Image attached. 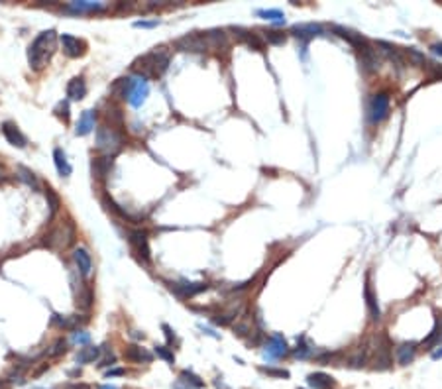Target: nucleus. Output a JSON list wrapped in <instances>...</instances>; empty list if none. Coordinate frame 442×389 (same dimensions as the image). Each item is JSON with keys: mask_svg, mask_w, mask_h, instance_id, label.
I'll return each mask as SVG.
<instances>
[{"mask_svg": "<svg viewBox=\"0 0 442 389\" xmlns=\"http://www.w3.org/2000/svg\"><path fill=\"white\" fill-rule=\"evenodd\" d=\"M55 40H57V36H55L53 30L42 31V34L34 40V44L29 45V49H28V61L31 69H42V67H45V63L51 59V55H53V51H55Z\"/></svg>", "mask_w": 442, "mask_h": 389, "instance_id": "obj_1", "label": "nucleus"}, {"mask_svg": "<svg viewBox=\"0 0 442 389\" xmlns=\"http://www.w3.org/2000/svg\"><path fill=\"white\" fill-rule=\"evenodd\" d=\"M167 65H169V53L163 51V47L136 61V69L140 71V77H144V79L146 77H160L167 69Z\"/></svg>", "mask_w": 442, "mask_h": 389, "instance_id": "obj_2", "label": "nucleus"}, {"mask_svg": "<svg viewBox=\"0 0 442 389\" xmlns=\"http://www.w3.org/2000/svg\"><path fill=\"white\" fill-rule=\"evenodd\" d=\"M122 146V136L118 134L114 128H108V126H101L97 130V148L101 151H104L106 155H112L116 153Z\"/></svg>", "mask_w": 442, "mask_h": 389, "instance_id": "obj_3", "label": "nucleus"}, {"mask_svg": "<svg viewBox=\"0 0 442 389\" xmlns=\"http://www.w3.org/2000/svg\"><path fill=\"white\" fill-rule=\"evenodd\" d=\"M147 92H149L147 81L144 79V77L138 75V77L128 79V83H126V92H124V99H128V103H130L134 108H138V106L144 105Z\"/></svg>", "mask_w": 442, "mask_h": 389, "instance_id": "obj_4", "label": "nucleus"}, {"mask_svg": "<svg viewBox=\"0 0 442 389\" xmlns=\"http://www.w3.org/2000/svg\"><path fill=\"white\" fill-rule=\"evenodd\" d=\"M389 114V96L385 92H377L371 96L368 106V116L371 124H380Z\"/></svg>", "mask_w": 442, "mask_h": 389, "instance_id": "obj_5", "label": "nucleus"}, {"mask_svg": "<svg viewBox=\"0 0 442 389\" xmlns=\"http://www.w3.org/2000/svg\"><path fill=\"white\" fill-rule=\"evenodd\" d=\"M287 352H289L287 342H285V338H283L281 334H277V332L271 334L264 346V358L265 360H279V358H283Z\"/></svg>", "mask_w": 442, "mask_h": 389, "instance_id": "obj_6", "label": "nucleus"}, {"mask_svg": "<svg viewBox=\"0 0 442 389\" xmlns=\"http://www.w3.org/2000/svg\"><path fill=\"white\" fill-rule=\"evenodd\" d=\"M75 236V230H73V224H69V222H65L63 226H59L55 228L49 236H47V246L49 248H53V250H59V248H65Z\"/></svg>", "mask_w": 442, "mask_h": 389, "instance_id": "obj_7", "label": "nucleus"}, {"mask_svg": "<svg viewBox=\"0 0 442 389\" xmlns=\"http://www.w3.org/2000/svg\"><path fill=\"white\" fill-rule=\"evenodd\" d=\"M175 47L181 51H206L208 44H206L205 36L199 34H187L183 38H179L175 42Z\"/></svg>", "mask_w": 442, "mask_h": 389, "instance_id": "obj_8", "label": "nucleus"}, {"mask_svg": "<svg viewBox=\"0 0 442 389\" xmlns=\"http://www.w3.org/2000/svg\"><path fill=\"white\" fill-rule=\"evenodd\" d=\"M358 59H360V67H362L366 73H373V71L380 69V57H377V51L373 49L371 44L364 45V47L358 51Z\"/></svg>", "mask_w": 442, "mask_h": 389, "instance_id": "obj_9", "label": "nucleus"}, {"mask_svg": "<svg viewBox=\"0 0 442 389\" xmlns=\"http://www.w3.org/2000/svg\"><path fill=\"white\" fill-rule=\"evenodd\" d=\"M130 244L134 246L136 254L140 255L144 262H149V246H147V234L144 230H134L130 234Z\"/></svg>", "mask_w": 442, "mask_h": 389, "instance_id": "obj_10", "label": "nucleus"}, {"mask_svg": "<svg viewBox=\"0 0 442 389\" xmlns=\"http://www.w3.org/2000/svg\"><path fill=\"white\" fill-rule=\"evenodd\" d=\"M61 45H63V51L69 55V57H79L85 53V42H81L79 38H73L69 34H63L61 36Z\"/></svg>", "mask_w": 442, "mask_h": 389, "instance_id": "obj_11", "label": "nucleus"}, {"mask_svg": "<svg viewBox=\"0 0 442 389\" xmlns=\"http://www.w3.org/2000/svg\"><path fill=\"white\" fill-rule=\"evenodd\" d=\"M324 31V28L321 24H295L293 28H291V34H293L295 38H299V40H310V38H314V36H321Z\"/></svg>", "mask_w": 442, "mask_h": 389, "instance_id": "obj_12", "label": "nucleus"}, {"mask_svg": "<svg viewBox=\"0 0 442 389\" xmlns=\"http://www.w3.org/2000/svg\"><path fill=\"white\" fill-rule=\"evenodd\" d=\"M2 134L8 140V144H12L16 148H24L26 146V136L18 130V126L12 122H4L2 124Z\"/></svg>", "mask_w": 442, "mask_h": 389, "instance_id": "obj_13", "label": "nucleus"}, {"mask_svg": "<svg viewBox=\"0 0 442 389\" xmlns=\"http://www.w3.org/2000/svg\"><path fill=\"white\" fill-rule=\"evenodd\" d=\"M307 383L310 389H332L334 387V377L324 372H314L307 377Z\"/></svg>", "mask_w": 442, "mask_h": 389, "instance_id": "obj_14", "label": "nucleus"}, {"mask_svg": "<svg viewBox=\"0 0 442 389\" xmlns=\"http://www.w3.org/2000/svg\"><path fill=\"white\" fill-rule=\"evenodd\" d=\"M85 94H87V85L81 77H75L67 83V96L71 101H81V99H85Z\"/></svg>", "mask_w": 442, "mask_h": 389, "instance_id": "obj_15", "label": "nucleus"}, {"mask_svg": "<svg viewBox=\"0 0 442 389\" xmlns=\"http://www.w3.org/2000/svg\"><path fill=\"white\" fill-rule=\"evenodd\" d=\"M364 297H366V305H368V311L371 320H380L382 316V311H380V305H377V297L373 295V289L369 281H366V289H364Z\"/></svg>", "mask_w": 442, "mask_h": 389, "instance_id": "obj_16", "label": "nucleus"}, {"mask_svg": "<svg viewBox=\"0 0 442 389\" xmlns=\"http://www.w3.org/2000/svg\"><path fill=\"white\" fill-rule=\"evenodd\" d=\"M73 260L83 275H88V273H90V270H92V260H90V255H88V252L85 248H77L73 254Z\"/></svg>", "mask_w": 442, "mask_h": 389, "instance_id": "obj_17", "label": "nucleus"}, {"mask_svg": "<svg viewBox=\"0 0 442 389\" xmlns=\"http://www.w3.org/2000/svg\"><path fill=\"white\" fill-rule=\"evenodd\" d=\"M236 36H238V40H242V42H246V44L254 47V49H258V51H262L264 49V42H262V38L258 36V34H251V31L244 30V28H234Z\"/></svg>", "mask_w": 442, "mask_h": 389, "instance_id": "obj_18", "label": "nucleus"}, {"mask_svg": "<svg viewBox=\"0 0 442 389\" xmlns=\"http://www.w3.org/2000/svg\"><path fill=\"white\" fill-rule=\"evenodd\" d=\"M171 289L175 291L177 295H181V297H193V295H197V293L205 291L206 285H201V283H171Z\"/></svg>", "mask_w": 442, "mask_h": 389, "instance_id": "obj_19", "label": "nucleus"}, {"mask_svg": "<svg viewBox=\"0 0 442 389\" xmlns=\"http://www.w3.org/2000/svg\"><path fill=\"white\" fill-rule=\"evenodd\" d=\"M124 358L130 360V362H138V364H142V362H151V354L147 352L146 348H140V346H128L126 348V352H124Z\"/></svg>", "mask_w": 442, "mask_h": 389, "instance_id": "obj_20", "label": "nucleus"}, {"mask_svg": "<svg viewBox=\"0 0 442 389\" xmlns=\"http://www.w3.org/2000/svg\"><path fill=\"white\" fill-rule=\"evenodd\" d=\"M94 128V112L92 110H85L79 118V124H77V136H87L88 132H92Z\"/></svg>", "mask_w": 442, "mask_h": 389, "instance_id": "obj_21", "label": "nucleus"}, {"mask_svg": "<svg viewBox=\"0 0 442 389\" xmlns=\"http://www.w3.org/2000/svg\"><path fill=\"white\" fill-rule=\"evenodd\" d=\"M415 352H417V344H413V342L397 346L395 354H397L399 364H401V366H409L413 362V358H415Z\"/></svg>", "mask_w": 442, "mask_h": 389, "instance_id": "obj_22", "label": "nucleus"}, {"mask_svg": "<svg viewBox=\"0 0 442 389\" xmlns=\"http://www.w3.org/2000/svg\"><path fill=\"white\" fill-rule=\"evenodd\" d=\"M53 161H55V167H57L59 175L61 177H69L71 175V165L67 161V155L63 150H53Z\"/></svg>", "mask_w": 442, "mask_h": 389, "instance_id": "obj_23", "label": "nucleus"}, {"mask_svg": "<svg viewBox=\"0 0 442 389\" xmlns=\"http://www.w3.org/2000/svg\"><path fill=\"white\" fill-rule=\"evenodd\" d=\"M67 8L75 10V12H94V10H103L104 4L103 2H90V0H77V2H71Z\"/></svg>", "mask_w": 442, "mask_h": 389, "instance_id": "obj_24", "label": "nucleus"}, {"mask_svg": "<svg viewBox=\"0 0 442 389\" xmlns=\"http://www.w3.org/2000/svg\"><path fill=\"white\" fill-rule=\"evenodd\" d=\"M377 47H382L383 53H385L389 59L393 61V63H397V67H403V65H405V59H403L401 51H399L395 45L387 44V42H377Z\"/></svg>", "mask_w": 442, "mask_h": 389, "instance_id": "obj_25", "label": "nucleus"}, {"mask_svg": "<svg viewBox=\"0 0 442 389\" xmlns=\"http://www.w3.org/2000/svg\"><path fill=\"white\" fill-rule=\"evenodd\" d=\"M99 354H101V350L97 346H85L77 354V364H92L94 360L99 358Z\"/></svg>", "mask_w": 442, "mask_h": 389, "instance_id": "obj_26", "label": "nucleus"}, {"mask_svg": "<svg viewBox=\"0 0 442 389\" xmlns=\"http://www.w3.org/2000/svg\"><path fill=\"white\" fill-rule=\"evenodd\" d=\"M205 40L208 47H220V45H226V34L222 30H210L205 34Z\"/></svg>", "mask_w": 442, "mask_h": 389, "instance_id": "obj_27", "label": "nucleus"}, {"mask_svg": "<svg viewBox=\"0 0 442 389\" xmlns=\"http://www.w3.org/2000/svg\"><path fill=\"white\" fill-rule=\"evenodd\" d=\"M179 379L185 383V385H189V387H195V389H201L203 385H205V381L199 377V375H195L193 372H181V375H179Z\"/></svg>", "mask_w": 442, "mask_h": 389, "instance_id": "obj_28", "label": "nucleus"}, {"mask_svg": "<svg viewBox=\"0 0 442 389\" xmlns=\"http://www.w3.org/2000/svg\"><path fill=\"white\" fill-rule=\"evenodd\" d=\"M256 14L264 20L275 22V24H285V14L281 10H256Z\"/></svg>", "mask_w": 442, "mask_h": 389, "instance_id": "obj_29", "label": "nucleus"}, {"mask_svg": "<svg viewBox=\"0 0 442 389\" xmlns=\"http://www.w3.org/2000/svg\"><path fill=\"white\" fill-rule=\"evenodd\" d=\"M110 165H112V159H110V157H103V159H97V161L92 164V173H94L97 177H104V175L108 173Z\"/></svg>", "mask_w": 442, "mask_h": 389, "instance_id": "obj_30", "label": "nucleus"}, {"mask_svg": "<svg viewBox=\"0 0 442 389\" xmlns=\"http://www.w3.org/2000/svg\"><path fill=\"white\" fill-rule=\"evenodd\" d=\"M264 38H265V42H267V44H273V45L285 44V40H287V36H285L283 31H277V30L264 31Z\"/></svg>", "mask_w": 442, "mask_h": 389, "instance_id": "obj_31", "label": "nucleus"}, {"mask_svg": "<svg viewBox=\"0 0 442 389\" xmlns=\"http://www.w3.org/2000/svg\"><path fill=\"white\" fill-rule=\"evenodd\" d=\"M405 53H407V57H409L411 63H415V65H419V67H425V65H427V57H425V53H421L419 49L409 47V49H405Z\"/></svg>", "mask_w": 442, "mask_h": 389, "instance_id": "obj_32", "label": "nucleus"}, {"mask_svg": "<svg viewBox=\"0 0 442 389\" xmlns=\"http://www.w3.org/2000/svg\"><path fill=\"white\" fill-rule=\"evenodd\" d=\"M18 177L24 181L26 185L34 187V189H38V179H36V175H34L29 169H26V167H18Z\"/></svg>", "mask_w": 442, "mask_h": 389, "instance_id": "obj_33", "label": "nucleus"}, {"mask_svg": "<svg viewBox=\"0 0 442 389\" xmlns=\"http://www.w3.org/2000/svg\"><path fill=\"white\" fill-rule=\"evenodd\" d=\"M45 197H47V203H49V210H51V216L57 212L59 209V199H57V195L53 193V189L51 187H47L45 189Z\"/></svg>", "mask_w": 442, "mask_h": 389, "instance_id": "obj_34", "label": "nucleus"}, {"mask_svg": "<svg viewBox=\"0 0 442 389\" xmlns=\"http://www.w3.org/2000/svg\"><path fill=\"white\" fill-rule=\"evenodd\" d=\"M155 354H157V356H160L162 360H165V362H169V364H173V362H175L173 352H171L167 346H155Z\"/></svg>", "mask_w": 442, "mask_h": 389, "instance_id": "obj_35", "label": "nucleus"}, {"mask_svg": "<svg viewBox=\"0 0 442 389\" xmlns=\"http://www.w3.org/2000/svg\"><path fill=\"white\" fill-rule=\"evenodd\" d=\"M51 322L61 327V329H63V327H65V329H71V327H73V320H71V318H65V316H61V314H53V316H51Z\"/></svg>", "mask_w": 442, "mask_h": 389, "instance_id": "obj_36", "label": "nucleus"}, {"mask_svg": "<svg viewBox=\"0 0 442 389\" xmlns=\"http://www.w3.org/2000/svg\"><path fill=\"white\" fill-rule=\"evenodd\" d=\"M262 372L267 375H271V377H285V379L289 377V372H287V370H277V368H269V366H267V368L264 366Z\"/></svg>", "mask_w": 442, "mask_h": 389, "instance_id": "obj_37", "label": "nucleus"}, {"mask_svg": "<svg viewBox=\"0 0 442 389\" xmlns=\"http://www.w3.org/2000/svg\"><path fill=\"white\" fill-rule=\"evenodd\" d=\"M55 114H57L59 118H63L65 122H67V120H69V105L63 103V101L57 103V106H55Z\"/></svg>", "mask_w": 442, "mask_h": 389, "instance_id": "obj_38", "label": "nucleus"}, {"mask_svg": "<svg viewBox=\"0 0 442 389\" xmlns=\"http://www.w3.org/2000/svg\"><path fill=\"white\" fill-rule=\"evenodd\" d=\"M88 338H90V336H88V332H79V330H77V332H73V342H75V344H87Z\"/></svg>", "mask_w": 442, "mask_h": 389, "instance_id": "obj_39", "label": "nucleus"}, {"mask_svg": "<svg viewBox=\"0 0 442 389\" xmlns=\"http://www.w3.org/2000/svg\"><path fill=\"white\" fill-rule=\"evenodd\" d=\"M293 354L297 356V358H307V356H310V348H307V346H297L293 350Z\"/></svg>", "mask_w": 442, "mask_h": 389, "instance_id": "obj_40", "label": "nucleus"}, {"mask_svg": "<svg viewBox=\"0 0 442 389\" xmlns=\"http://www.w3.org/2000/svg\"><path fill=\"white\" fill-rule=\"evenodd\" d=\"M134 26H136V28H153V26H157V20H153V22H146V20H140V22H136Z\"/></svg>", "mask_w": 442, "mask_h": 389, "instance_id": "obj_41", "label": "nucleus"}, {"mask_svg": "<svg viewBox=\"0 0 442 389\" xmlns=\"http://www.w3.org/2000/svg\"><path fill=\"white\" fill-rule=\"evenodd\" d=\"M61 352H65V342H63V340H59L57 344L53 346V350H51V354L55 356V354H61Z\"/></svg>", "mask_w": 442, "mask_h": 389, "instance_id": "obj_42", "label": "nucleus"}, {"mask_svg": "<svg viewBox=\"0 0 442 389\" xmlns=\"http://www.w3.org/2000/svg\"><path fill=\"white\" fill-rule=\"evenodd\" d=\"M430 51H432L434 55H440V57H442V42H438V44H432V45H430Z\"/></svg>", "mask_w": 442, "mask_h": 389, "instance_id": "obj_43", "label": "nucleus"}, {"mask_svg": "<svg viewBox=\"0 0 442 389\" xmlns=\"http://www.w3.org/2000/svg\"><path fill=\"white\" fill-rule=\"evenodd\" d=\"M126 374V372H124V370H122V368H118V370H110V372H108V377H110V375H124Z\"/></svg>", "mask_w": 442, "mask_h": 389, "instance_id": "obj_44", "label": "nucleus"}, {"mask_svg": "<svg viewBox=\"0 0 442 389\" xmlns=\"http://www.w3.org/2000/svg\"><path fill=\"white\" fill-rule=\"evenodd\" d=\"M163 330H165V334H167V340L171 342V340H173V334H171V329H169L167 325H163Z\"/></svg>", "mask_w": 442, "mask_h": 389, "instance_id": "obj_45", "label": "nucleus"}, {"mask_svg": "<svg viewBox=\"0 0 442 389\" xmlns=\"http://www.w3.org/2000/svg\"><path fill=\"white\" fill-rule=\"evenodd\" d=\"M173 389H193V387H189V385H185L183 381H177V383H173Z\"/></svg>", "mask_w": 442, "mask_h": 389, "instance_id": "obj_46", "label": "nucleus"}, {"mask_svg": "<svg viewBox=\"0 0 442 389\" xmlns=\"http://www.w3.org/2000/svg\"><path fill=\"white\" fill-rule=\"evenodd\" d=\"M438 358H442V346L438 348V350L432 352V360H438Z\"/></svg>", "mask_w": 442, "mask_h": 389, "instance_id": "obj_47", "label": "nucleus"}, {"mask_svg": "<svg viewBox=\"0 0 442 389\" xmlns=\"http://www.w3.org/2000/svg\"><path fill=\"white\" fill-rule=\"evenodd\" d=\"M4 179H6V171H4L2 167H0V183H2Z\"/></svg>", "mask_w": 442, "mask_h": 389, "instance_id": "obj_48", "label": "nucleus"}, {"mask_svg": "<svg viewBox=\"0 0 442 389\" xmlns=\"http://www.w3.org/2000/svg\"><path fill=\"white\" fill-rule=\"evenodd\" d=\"M99 389H118V387H114V385H101Z\"/></svg>", "mask_w": 442, "mask_h": 389, "instance_id": "obj_49", "label": "nucleus"}, {"mask_svg": "<svg viewBox=\"0 0 442 389\" xmlns=\"http://www.w3.org/2000/svg\"><path fill=\"white\" fill-rule=\"evenodd\" d=\"M438 75L442 77V67H438Z\"/></svg>", "mask_w": 442, "mask_h": 389, "instance_id": "obj_50", "label": "nucleus"}, {"mask_svg": "<svg viewBox=\"0 0 442 389\" xmlns=\"http://www.w3.org/2000/svg\"><path fill=\"white\" fill-rule=\"evenodd\" d=\"M0 389H4V383H0Z\"/></svg>", "mask_w": 442, "mask_h": 389, "instance_id": "obj_51", "label": "nucleus"}, {"mask_svg": "<svg viewBox=\"0 0 442 389\" xmlns=\"http://www.w3.org/2000/svg\"><path fill=\"white\" fill-rule=\"evenodd\" d=\"M36 389H42V387H36Z\"/></svg>", "mask_w": 442, "mask_h": 389, "instance_id": "obj_52", "label": "nucleus"}, {"mask_svg": "<svg viewBox=\"0 0 442 389\" xmlns=\"http://www.w3.org/2000/svg\"><path fill=\"white\" fill-rule=\"evenodd\" d=\"M299 389H303V387H299Z\"/></svg>", "mask_w": 442, "mask_h": 389, "instance_id": "obj_53", "label": "nucleus"}]
</instances>
